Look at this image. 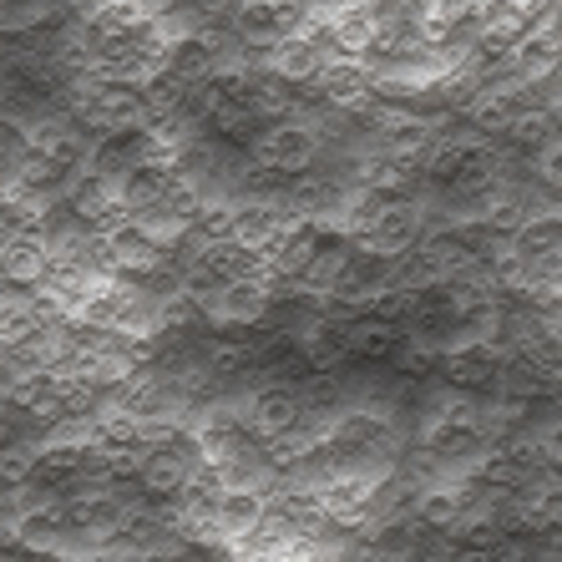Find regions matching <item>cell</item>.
Returning <instances> with one entry per match:
<instances>
[{
	"label": "cell",
	"mask_w": 562,
	"mask_h": 562,
	"mask_svg": "<svg viewBox=\"0 0 562 562\" xmlns=\"http://www.w3.org/2000/svg\"><path fill=\"white\" fill-rule=\"evenodd\" d=\"M102 238H106V263H112L117 274H153V269H162V259H168V254L143 234V223L137 218L112 223Z\"/></svg>",
	"instance_id": "cell-8"
},
{
	"label": "cell",
	"mask_w": 562,
	"mask_h": 562,
	"mask_svg": "<svg viewBox=\"0 0 562 562\" xmlns=\"http://www.w3.org/2000/svg\"><path fill=\"white\" fill-rule=\"evenodd\" d=\"M532 172H537V183L562 188V132H552L548 143L532 153Z\"/></svg>",
	"instance_id": "cell-21"
},
{
	"label": "cell",
	"mask_w": 562,
	"mask_h": 562,
	"mask_svg": "<svg viewBox=\"0 0 562 562\" xmlns=\"http://www.w3.org/2000/svg\"><path fill=\"white\" fill-rule=\"evenodd\" d=\"M263 517H269V502H263V492H249V486H223L218 502H213V527L228 542L254 537L263 527Z\"/></svg>",
	"instance_id": "cell-11"
},
{
	"label": "cell",
	"mask_w": 562,
	"mask_h": 562,
	"mask_svg": "<svg viewBox=\"0 0 562 562\" xmlns=\"http://www.w3.org/2000/svg\"><path fill=\"white\" fill-rule=\"evenodd\" d=\"M385 441H391V420L380 416V411H340V416H335L329 446H335L345 461L370 457V451H380Z\"/></svg>",
	"instance_id": "cell-12"
},
{
	"label": "cell",
	"mask_w": 562,
	"mask_h": 562,
	"mask_svg": "<svg viewBox=\"0 0 562 562\" xmlns=\"http://www.w3.org/2000/svg\"><path fill=\"white\" fill-rule=\"evenodd\" d=\"M345 350H350L355 360L395 355L401 350V319H391V314H366V319H355V325H345Z\"/></svg>",
	"instance_id": "cell-16"
},
{
	"label": "cell",
	"mask_w": 562,
	"mask_h": 562,
	"mask_svg": "<svg viewBox=\"0 0 562 562\" xmlns=\"http://www.w3.org/2000/svg\"><path fill=\"white\" fill-rule=\"evenodd\" d=\"M355 259H360L355 238H335V244H325V249L314 254V263L294 279V284H289V294H304V300H335L340 284L350 279Z\"/></svg>",
	"instance_id": "cell-5"
},
{
	"label": "cell",
	"mask_w": 562,
	"mask_h": 562,
	"mask_svg": "<svg viewBox=\"0 0 562 562\" xmlns=\"http://www.w3.org/2000/svg\"><path fill=\"white\" fill-rule=\"evenodd\" d=\"M46 446L26 441V436H15L5 451H0V486H26L31 476H36V461Z\"/></svg>",
	"instance_id": "cell-19"
},
{
	"label": "cell",
	"mask_w": 562,
	"mask_h": 562,
	"mask_svg": "<svg viewBox=\"0 0 562 562\" xmlns=\"http://www.w3.org/2000/svg\"><path fill=\"white\" fill-rule=\"evenodd\" d=\"M188 482H193V471H188V461L178 457V451H168V446H153L147 461L137 467V486H143L147 497H183Z\"/></svg>",
	"instance_id": "cell-15"
},
{
	"label": "cell",
	"mask_w": 562,
	"mask_h": 562,
	"mask_svg": "<svg viewBox=\"0 0 562 562\" xmlns=\"http://www.w3.org/2000/svg\"><path fill=\"white\" fill-rule=\"evenodd\" d=\"M476 5H482V0H426V21L461 31L467 21H476Z\"/></svg>",
	"instance_id": "cell-20"
},
{
	"label": "cell",
	"mask_w": 562,
	"mask_h": 562,
	"mask_svg": "<svg viewBox=\"0 0 562 562\" xmlns=\"http://www.w3.org/2000/svg\"><path fill=\"white\" fill-rule=\"evenodd\" d=\"M198 441H203V461L218 476H228V471H244L254 461V441L259 436L249 426H238V420H213L209 431H198Z\"/></svg>",
	"instance_id": "cell-13"
},
{
	"label": "cell",
	"mask_w": 562,
	"mask_h": 562,
	"mask_svg": "<svg viewBox=\"0 0 562 562\" xmlns=\"http://www.w3.org/2000/svg\"><path fill=\"white\" fill-rule=\"evenodd\" d=\"M512 77L522 81V87H537V81H548L562 71V31L552 21H532L522 41H517V52H512Z\"/></svg>",
	"instance_id": "cell-4"
},
{
	"label": "cell",
	"mask_w": 562,
	"mask_h": 562,
	"mask_svg": "<svg viewBox=\"0 0 562 562\" xmlns=\"http://www.w3.org/2000/svg\"><path fill=\"white\" fill-rule=\"evenodd\" d=\"M279 234H284V218L269 213L263 203H244V209H234L228 213V228H223V238L238 244L249 259H269L274 244H279Z\"/></svg>",
	"instance_id": "cell-10"
},
{
	"label": "cell",
	"mask_w": 562,
	"mask_h": 562,
	"mask_svg": "<svg viewBox=\"0 0 562 562\" xmlns=\"http://www.w3.org/2000/svg\"><path fill=\"white\" fill-rule=\"evenodd\" d=\"M218 66H223V46L209 31H193V36L168 46V71L183 81V87H209V81L218 77Z\"/></svg>",
	"instance_id": "cell-9"
},
{
	"label": "cell",
	"mask_w": 562,
	"mask_h": 562,
	"mask_svg": "<svg viewBox=\"0 0 562 562\" xmlns=\"http://www.w3.org/2000/svg\"><path fill=\"white\" fill-rule=\"evenodd\" d=\"M71 512L66 507H52V512H26V517H15V542L26 552H41V558H56L66 552V532H71Z\"/></svg>",
	"instance_id": "cell-14"
},
{
	"label": "cell",
	"mask_w": 562,
	"mask_h": 562,
	"mask_svg": "<svg viewBox=\"0 0 562 562\" xmlns=\"http://www.w3.org/2000/svg\"><path fill=\"white\" fill-rule=\"evenodd\" d=\"M31 162V143H26V127H15L11 117H0V193L15 198L21 188V172Z\"/></svg>",
	"instance_id": "cell-18"
},
{
	"label": "cell",
	"mask_w": 562,
	"mask_h": 562,
	"mask_svg": "<svg viewBox=\"0 0 562 562\" xmlns=\"http://www.w3.org/2000/svg\"><path fill=\"white\" fill-rule=\"evenodd\" d=\"M420 244H426V203H416V198H395L391 209L355 238V249L366 259H385V263L416 254Z\"/></svg>",
	"instance_id": "cell-1"
},
{
	"label": "cell",
	"mask_w": 562,
	"mask_h": 562,
	"mask_svg": "<svg viewBox=\"0 0 562 562\" xmlns=\"http://www.w3.org/2000/svg\"><path fill=\"white\" fill-rule=\"evenodd\" d=\"M329 238H325V223L319 218H289L284 223V234H279V244H274V254H269V269H274V279H294L304 274L314 263V254L325 249Z\"/></svg>",
	"instance_id": "cell-7"
},
{
	"label": "cell",
	"mask_w": 562,
	"mask_h": 562,
	"mask_svg": "<svg viewBox=\"0 0 562 562\" xmlns=\"http://www.w3.org/2000/svg\"><path fill=\"white\" fill-rule=\"evenodd\" d=\"M254 162L279 178H300L319 162V132L304 127V122H274V127L259 132V143H254Z\"/></svg>",
	"instance_id": "cell-2"
},
{
	"label": "cell",
	"mask_w": 562,
	"mask_h": 562,
	"mask_svg": "<svg viewBox=\"0 0 562 562\" xmlns=\"http://www.w3.org/2000/svg\"><path fill=\"white\" fill-rule=\"evenodd\" d=\"M269 310H274V284L259 274H244V279H228V284L218 289V300L209 304V319L218 329H254L269 319Z\"/></svg>",
	"instance_id": "cell-3"
},
{
	"label": "cell",
	"mask_w": 562,
	"mask_h": 562,
	"mask_svg": "<svg viewBox=\"0 0 562 562\" xmlns=\"http://www.w3.org/2000/svg\"><path fill=\"white\" fill-rule=\"evenodd\" d=\"M537 446H542V461L562 467V416H552L542 431H537Z\"/></svg>",
	"instance_id": "cell-22"
},
{
	"label": "cell",
	"mask_w": 562,
	"mask_h": 562,
	"mask_svg": "<svg viewBox=\"0 0 562 562\" xmlns=\"http://www.w3.org/2000/svg\"><path fill=\"white\" fill-rule=\"evenodd\" d=\"M300 420H304V401L294 385H263L249 401V420H244V426H249L259 441H279V436L300 431Z\"/></svg>",
	"instance_id": "cell-6"
},
{
	"label": "cell",
	"mask_w": 562,
	"mask_h": 562,
	"mask_svg": "<svg viewBox=\"0 0 562 562\" xmlns=\"http://www.w3.org/2000/svg\"><path fill=\"white\" fill-rule=\"evenodd\" d=\"M517 522H522L527 532H562V482H552V476H537L532 486H522Z\"/></svg>",
	"instance_id": "cell-17"
}]
</instances>
